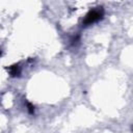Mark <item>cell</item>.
<instances>
[{"label": "cell", "instance_id": "cell-4", "mask_svg": "<svg viewBox=\"0 0 133 133\" xmlns=\"http://www.w3.org/2000/svg\"><path fill=\"white\" fill-rule=\"evenodd\" d=\"M0 56H1V51H0Z\"/></svg>", "mask_w": 133, "mask_h": 133}, {"label": "cell", "instance_id": "cell-1", "mask_svg": "<svg viewBox=\"0 0 133 133\" xmlns=\"http://www.w3.org/2000/svg\"><path fill=\"white\" fill-rule=\"evenodd\" d=\"M103 15H104V11L102 9V7H98V8H95V9H91L89 10L86 16L84 17L83 21H82V25L83 26H89V25H92L95 23H97L98 21H100L102 18H103Z\"/></svg>", "mask_w": 133, "mask_h": 133}, {"label": "cell", "instance_id": "cell-3", "mask_svg": "<svg viewBox=\"0 0 133 133\" xmlns=\"http://www.w3.org/2000/svg\"><path fill=\"white\" fill-rule=\"evenodd\" d=\"M27 109H28L29 113H31V114L34 113V106H32L30 103H27Z\"/></svg>", "mask_w": 133, "mask_h": 133}, {"label": "cell", "instance_id": "cell-2", "mask_svg": "<svg viewBox=\"0 0 133 133\" xmlns=\"http://www.w3.org/2000/svg\"><path fill=\"white\" fill-rule=\"evenodd\" d=\"M8 73L11 77H17L21 74V68L19 64H14L8 68Z\"/></svg>", "mask_w": 133, "mask_h": 133}]
</instances>
